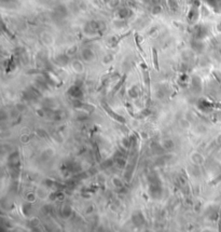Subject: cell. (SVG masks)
<instances>
[{
	"mask_svg": "<svg viewBox=\"0 0 221 232\" xmlns=\"http://www.w3.org/2000/svg\"><path fill=\"white\" fill-rule=\"evenodd\" d=\"M104 29H105V23L99 22V21H93V22H90L86 25L84 30L87 33H99V31H103Z\"/></svg>",
	"mask_w": 221,
	"mask_h": 232,
	"instance_id": "obj_1",
	"label": "cell"
},
{
	"mask_svg": "<svg viewBox=\"0 0 221 232\" xmlns=\"http://www.w3.org/2000/svg\"><path fill=\"white\" fill-rule=\"evenodd\" d=\"M193 35L196 40H202L207 35V29L204 26H195L193 29Z\"/></svg>",
	"mask_w": 221,
	"mask_h": 232,
	"instance_id": "obj_2",
	"label": "cell"
},
{
	"mask_svg": "<svg viewBox=\"0 0 221 232\" xmlns=\"http://www.w3.org/2000/svg\"><path fill=\"white\" fill-rule=\"evenodd\" d=\"M117 15L119 20H126L132 15V11L128 8H121L117 11Z\"/></svg>",
	"mask_w": 221,
	"mask_h": 232,
	"instance_id": "obj_3",
	"label": "cell"
},
{
	"mask_svg": "<svg viewBox=\"0 0 221 232\" xmlns=\"http://www.w3.org/2000/svg\"><path fill=\"white\" fill-rule=\"evenodd\" d=\"M68 93L70 94L71 96H72V97H75V98L82 97V91H81V88H80L79 86H77V85L72 86V88H71L70 90L68 91Z\"/></svg>",
	"mask_w": 221,
	"mask_h": 232,
	"instance_id": "obj_4",
	"label": "cell"
},
{
	"mask_svg": "<svg viewBox=\"0 0 221 232\" xmlns=\"http://www.w3.org/2000/svg\"><path fill=\"white\" fill-rule=\"evenodd\" d=\"M197 8L199 7H193L192 9L190 10V12H189V22L193 23L196 21V18H199V10H197Z\"/></svg>",
	"mask_w": 221,
	"mask_h": 232,
	"instance_id": "obj_5",
	"label": "cell"
},
{
	"mask_svg": "<svg viewBox=\"0 0 221 232\" xmlns=\"http://www.w3.org/2000/svg\"><path fill=\"white\" fill-rule=\"evenodd\" d=\"M55 13L58 15V18H64L68 14V11H67V8L65 6H57L55 8Z\"/></svg>",
	"mask_w": 221,
	"mask_h": 232,
	"instance_id": "obj_6",
	"label": "cell"
},
{
	"mask_svg": "<svg viewBox=\"0 0 221 232\" xmlns=\"http://www.w3.org/2000/svg\"><path fill=\"white\" fill-rule=\"evenodd\" d=\"M82 57L85 61H91L94 57V53L90 49H84L82 51Z\"/></svg>",
	"mask_w": 221,
	"mask_h": 232,
	"instance_id": "obj_7",
	"label": "cell"
},
{
	"mask_svg": "<svg viewBox=\"0 0 221 232\" xmlns=\"http://www.w3.org/2000/svg\"><path fill=\"white\" fill-rule=\"evenodd\" d=\"M153 63H154V66L157 67V69H159V66H157V50L153 49Z\"/></svg>",
	"mask_w": 221,
	"mask_h": 232,
	"instance_id": "obj_8",
	"label": "cell"
},
{
	"mask_svg": "<svg viewBox=\"0 0 221 232\" xmlns=\"http://www.w3.org/2000/svg\"><path fill=\"white\" fill-rule=\"evenodd\" d=\"M160 12H161V7L157 6V7L153 8V13H160Z\"/></svg>",
	"mask_w": 221,
	"mask_h": 232,
	"instance_id": "obj_9",
	"label": "cell"
}]
</instances>
